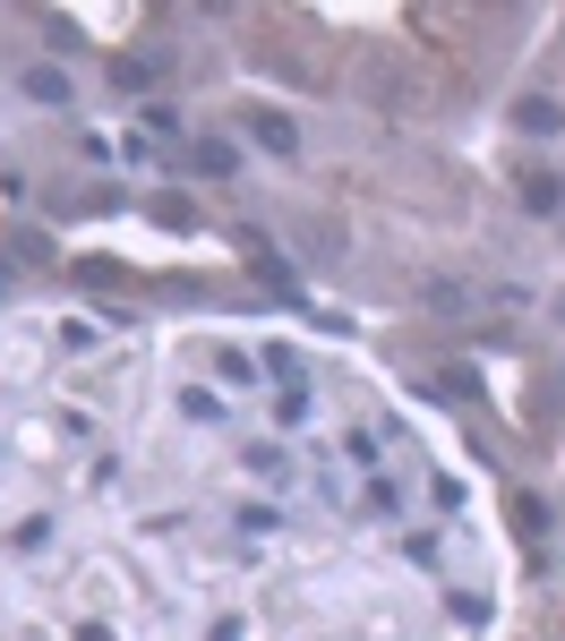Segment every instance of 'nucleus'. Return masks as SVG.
Segmentation results:
<instances>
[{
	"label": "nucleus",
	"instance_id": "6e6552de",
	"mask_svg": "<svg viewBox=\"0 0 565 641\" xmlns=\"http://www.w3.org/2000/svg\"><path fill=\"white\" fill-rule=\"evenodd\" d=\"M274 419H283V428H300V419H308V393H300V385H292V393H274Z\"/></svg>",
	"mask_w": 565,
	"mask_h": 641
},
{
	"label": "nucleus",
	"instance_id": "f257e3e1",
	"mask_svg": "<svg viewBox=\"0 0 565 641\" xmlns=\"http://www.w3.org/2000/svg\"><path fill=\"white\" fill-rule=\"evenodd\" d=\"M189 162H198V180H232V171H240V146H223V137H198V146H189Z\"/></svg>",
	"mask_w": 565,
	"mask_h": 641
},
{
	"label": "nucleus",
	"instance_id": "f03ea898",
	"mask_svg": "<svg viewBox=\"0 0 565 641\" xmlns=\"http://www.w3.org/2000/svg\"><path fill=\"white\" fill-rule=\"evenodd\" d=\"M249 128H258V146H266V155H300V128L283 120V112H249Z\"/></svg>",
	"mask_w": 565,
	"mask_h": 641
},
{
	"label": "nucleus",
	"instance_id": "1a4fd4ad",
	"mask_svg": "<svg viewBox=\"0 0 565 641\" xmlns=\"http://www.w3.org/2000/svg\"><path fill=\"white\" fill-rule=\"evenodd\" d=\"M343 453H352L360 471H377V437H368V428H352V437H343Z\"/></svg>",
	"mask_w": 565,
	"mask_h": 641
},
{
	"label": "nucleus",
	"instance_id": "0eeeda50",
	"mask_svg": "<svg viewBox=\"0 0 565 641\" xmlns=\"http://www.w3.org/2000/svg\"><path fill=\"white\" fill-rule=\"evenodd\" d=\"M240 530H249V539H274L283 522H274V505H240Z\"/></svg>",
	"mask_w": 565,
	"mask_h": 641
},
{
	"label": "nucleus",
	"instance_id": "39448f33",
	"mask_svg": "<svg viewBox=\"0 0 565 641\" xmlns=\"http://www.w3.org/2000/svg\"><path fill=\"white\" fill-rule=\"evenodd\" d=\"M557 197H565L557 171H532V180H523V206H532V214H557Z\"/></svg>",
	"mask_w": 565,
	"mask_h": 641
},
{
	"label": "nucleus",
	"instance_id": "7ed1b4c3",
	"mask_svg": "<svg viewBox=\"0 0 565 641\" xmlns=\"http://www.w3.org/2000/svg\"><path fill=\"white\" fill-rule=\"evenodd\" d=\"M514 128H532V137H557V128H565V112H557L548 95H523V103H514Z\"/></svg>",
	"mask_w": 565,
	"mask_h": 641
},
{
	"label": "nucleus",
	"instance_id": "423d86ee",
	"mask_svg": "<svg viewBox=\"0 0 565 641\" xmlns=\"http://www.w3.org/2000/svg\"><path fill=\"white\" fill-rule=\"evenodd\" d=\"M249 471H258V480H283L292 462H283V445H249Z\"/></svg>",
	"mask_w": 565,
	"mask_h": 641
},
{
	"label": "nucleus",
	"instance_id": "20e7f679",
	"mask_svg": "<svg viewBox=\"0 0 565 641\" xmlns=\"http://www.w3.org/2000/svg\"><path fill=\"white\" fill-rule=\"evenodd\" d=\"M27 95L52 103V112H69V77H61V69H27Z\"/></svg>",
	"mask_w": 565,
	"mask_h": 641
}]
</instances>
